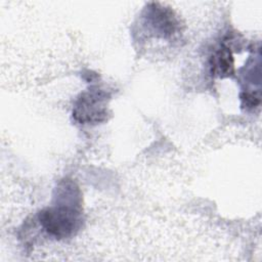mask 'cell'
I'll return each mask as SVG.
<instances>
[{
  "label": "cell",
  "mask_w": 262,
  "mask_h": 262,
  "mask_svg": "<svg viewBox=\"0 0 262 262\" xmlns=\"http://www.w3.org/2000/svg\"><path fill=\"white\" fill-rule=\"evenodd\" d=\"M39 219L48 233L56 237H66L78 226V213L70 208H48L43 210Z\"/></svg>",
  "instance_id": "1"
},
{
  "label": "cell",
  "mask_w": 262,
  "mask_h": 262,
  "mask_svg": "<svg viewBox=\"0 0 262 262\" xmlns=\"http://www.w3.org/2000/svg\"><path fill=\"white\" fill-rule=\"evenodd\" d=\"M105 96L97 91L90 90L82 94L73 112L75 119L81 123H92L102 120L105 115Z\"/></svg>",
  "instance_id": "2"
},
{
  "label": "cell",
  "mask_w": 262,
  "mask_h": 262,
  "mask_svg": "<svg viewBox=\"0 0 262 262\" xmlns=\"http://www.w3.org/2000/svg\"><path fill=\"white\" fill-rule=\"evenodd\" d=\"M212 71L220 77H226L233 72V58L227 47L219 49L212 58Z\"/></svg>",
  "instance_id": "3"
},
{
  "label": "cell",
  "mask_w": 262,
  "mask_h": 262,
  "mask_svg": "<svg viewBox=\"0 0 262 262\" xmlns=\"http://www.w3.org/2000/svg\"><path fill=\"white\" fill-rule=\"evenodd\" d=\"M241 99L243 102V105L252 108L257 106L260 103V96L259 94H256L254 92H245L241 95Z\"/></svg>",
  "instance_id": "4"
}]
</instances>
